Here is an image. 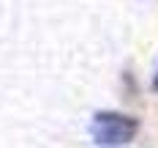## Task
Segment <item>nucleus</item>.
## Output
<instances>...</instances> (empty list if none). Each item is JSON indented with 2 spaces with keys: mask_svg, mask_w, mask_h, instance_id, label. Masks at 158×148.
Here are the masks:
<instances>
[{
  "mask_svg": "<svg viewBox=\"0 0 158 148\" xmlns=\"http://www.w3.org/2000/svg\"><path fill=\"white\" fill-rule=\"evenodd\" d=\"M153 88H156V91H158V74H156V80H153Z\"/></svg>",
  "mask_w": 158,
  "mask_h": 148,
  "instance_id": "f03ea898",
  "label": "nucleus"
},
{
  "mask_svg": "<svg viewBox=\"0 0 158 148\" xmlns=\"http://www.w3.org/2000/svg\"><path fill=\"white\" fill-rule=\"evenodd\" d=\"M139 132V121L123 113H95L90 134L98 146H123Z\"/></svg>",
  "mask_w": 158,
  "mask_h": 148,
  "instance_id": "f257e3e1",
  "label": "nucleus"
}]
</instances>
